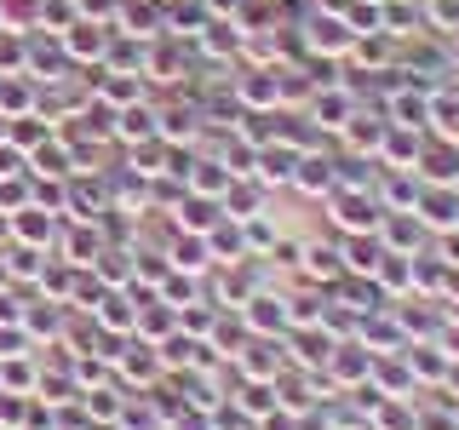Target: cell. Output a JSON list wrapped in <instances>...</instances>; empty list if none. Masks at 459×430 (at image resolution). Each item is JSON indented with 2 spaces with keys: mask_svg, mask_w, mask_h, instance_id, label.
Returning a JSON list of instances; mask_svg holds the SVG:
<instances>
[{
  "mask_svg": "<svg viewBox=\"0 0 459 430\" xmlns=\"http://www.w3.org/2000/svg\"><path fill=\"white\" fill-rule=\"evenodd\" d=\"M109 40H115V29L109 23H92V18H75L57 35V47H64V57H75V64H98V57L109 52Z\"/></svg>",
  "mask_w": 459,
  "mask_h": 430,
  "instance_id": "cell-1",
  "label": "cell"
},
{
  "mask_svg": "<svg viewBox=\"0 0 459 430\" xmlns=\"http://www.w3.org/2000/svg\"><path fill=\"white\" fill-rule=\"evenodd\" d=\"M351 23L333 18V12H322V18H310V35H305V47L310 52H322V57H339V52H351Z\"/></svg>",
  "mask_w": 459,
  "mask_h": 430,
  "instance_id": "cell-2",
  "label": "cell"
},
{
  "mask_svg": "<svg viewBox=\"0 0 459 430\" xmlns=\"http://www.w3.org/2000/svg\"><path fill=\"white\" fill-rule=\"evenodd\" d=\"M241 98H247V104H276L281 98V69L276 64L247 69V75H241Z\"/></svg>",
  "mask_w": 459,
  "mask_h": 430,
  "instance_id": "cell-3",
  "label": "cell"
},
{
  "mask_svg": "<svg viewBox=\"0 0 459 430\" xmlns=\"http://www.w3.org/2000/svg\"><path fill=\"white\" fill-rule=\"evenodd\" d=\"M115 133H121L126 143H138V138H155V115L143 109V104H126V109H115Z\"/></svg>",
  "mask_w": 459,
  "mask_h": 430,
  "instance_id": "cell-4",
  "label": "cell"
},
{
  "mask_svg": "<svg viewBox=\"0 0 459 430\" xmlns=\"http://www.w3.org/2000/svg\"><path fill=\"white\" fill-rule=\"evenodd\" d=\"M40 0H0V29H18V35H35Z\"/></svg>",
  "mask_w": 459,
  "mask_h": 430,
  "instance_id": "cell-5",
  "label": "cell"
},
{
  "mask_svg": "<svg viewBox=\"0 0 459 430\" xmlns=\"http://www.w3.org/2000/svg\"><path fill=\"white\" fill-rule=\"evenodd\" d=\"M81 12H75V0H40V18H35V29H47V35H64L69 23H75Z\"/></svg>",
  "mask_w": 459,
  "mask_h": 430,
  "instance_id": "cell-6",
  "label": "cell"
},
{
  "mask_svg": "<svg viewBox=\"0 0 459 430\" xmlns=\"http://www.w3.org/2000/svg\"><path fill=\"white\" fill-rule=\"evenodd\" d=\"M351 115H356L351 92H322V98H316V121H322V126H344Z\"/></svg>",
  "mask_w": 459,
  "mask_h": 430,
  "instance_id": "cell-7",
  "label": "cell"
},
{
  "mask_svg": "<svg viewBox=\"0 0 459 430\" xmlns=\"http://www.w3.org/2000/svg\"><path fill=\"white\" fill-rule=\"evenodd\" d=\"M379 150H385V161H402V167H413V161H420V138H413L408 126H402V133L391 126V133H385V143H379Z\"/></svg>",
  "mask_w": 459,
  "mask_h": 430,
  "instance_id": "cell-8",
  "label": "cell"
},
{
  "mask_svg": "<svg viewBox=\"0 0 459 430\" xmlns=\"http://www.w3.org/2000/svg\"><path fill=\"white\" fill-rule=\"evenodd\" d=\"M333 178H339V172L327 167V161H316V155L305 161V155H299V172H293V184H299V190H327Z\"/></svg>",
  "mask_w": 459,
  "mask_h": 430,
  "instance_id": "cell-9",
  "label": "cell"
},
{
  "mask_svg": "<svg viewBox=\"0 0 459 430\" xmlns=\"http://www.w3.org/2000/svg\"><path fill=\"white\" fill-rule=\"evenodd\" d=\"M425 115H430V121H437V126H442L448 138H459V98H454V92H448V98L437 92V98L425 104Z\"/></svg>",
  "mask_w": 459,
  "mask_h": 430,
  "instance_id": "cell-10",
  "label": "cell"
},
{
  "mask_svg": "<svg viewBox=\"0 0 459 430\" xmlns=\"http://www.w3.org/2000/svg\"><path fill=\"white\" fill-rule=\"evenodd\" d=\"M69 161H75V155H69L64 143H35V172H52L57 178V172H75Z\"/></svg>",
  "mask_w": 459,
  "mask_h": 430,
  "instance_id": "cell-11",
  "label": "cell"
},
{
  "mask_svg": "<svg viewBox=\"0 0 459 430\" xmlns=\"http://www.w3.org/2000/svg\"><path fill=\"white\" fill-rule=\"evenodd\" d=\"M219 201H207V195H190V201H184V224H190V229H207V224H219Z\"/></svg>",
  "mask_w": 459,
  "mask_h": 430,
  "instance_id": "cell-12",
  "label": "cell"
},
{
  "mask_svg": "<svg viewBox=\"0 0 459 430\" xmlns=\"http://www.w3.org/2000/svg\"><path fill=\"white\" fill-rule=\"evenodd\" d=\"M104 98H109V109H126V104H138V75H121V81H104Z\"/></svg>",
  "mask_w": 459,
  "mask_h": 430,
  "instance_id": "cell-13",
  "label": "cell"
},
{
  "mask_svg": "<svg viewBox=\"0 0 459 430\" xmlns=\"http://www.w3.org/2000/svg\"><path fill=\"white\" fill-rule=\"evenodd\" d=\"M339 224H351V229H373V207H368L362 195L339 201Z\"/></svg>",
  "mask_w": 459,
  "mask_h": 430,
  "instance_id": "cell-14",
  "label": "cell"
},
{
  "mask_svg": "<svg viewBox=\"0 0 459 430\" xmlns=\"http://www.w3.org/2000/svg\"><path fill=\"white\" fill-rule=\"evenodd\" d=\"M18 236L47 241V212H40V207H23V212H18Z\"/></svg>",
  "mask_w": 459,
  "mask_h": 430,
  "instance_id": "cell-15",
  "label": "cell"
},
{
  "mask_svg": "<svg viewBox=\"0 0 459 430\" xmlns=\"http://www.w3.org/2000/svg\"><path fill=\"white\" fill-rule=\"evenodd\" d=\"M18 167H23V150H18V143H12V150H0V178H12Z\"/></svg>",
  "mask_w": 459,
  "mask_h": 430,
  "instance_id": "cell-16",
  "label": "cell"
},
{
  "mask_svg": "<svg viewBox=\"0 0 459 430\" xmlns=\"http://www.w3.org/2000/svg\"><path fill=\"white\" fill-rule=\"evenodd\" d=\"M6 126H12V115H6V109H0V143H6Z\"/></svg>",
  "mask_w": 459,
  "mask_h": 430,
  "instance_id": "cell-17",
  "label": "cell"
},
{
  "mask_svg": "<svg viewBox=\"0 0 459 430\" xmlns=\"http://www.w3.org/2000/svg\"><path fill=\"white\" fill-rule=\"evenodd\" d=\"M448 253H454V264H459V236H454V241H448Z\"/></svg>",
  "mask_w": 459,
  "mask_h": 430,
  "instance_id": "cell-18",
  "label": "cell"
}]
</instances>
